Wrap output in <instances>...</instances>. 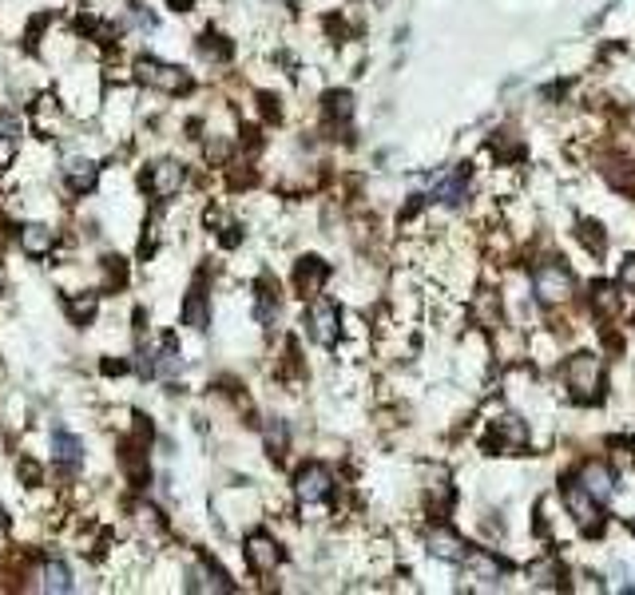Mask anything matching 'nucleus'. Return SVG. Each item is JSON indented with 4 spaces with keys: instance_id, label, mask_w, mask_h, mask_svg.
<instances>
[{
    "instance_id": "1",
    "label": "nucleus",
    "mask_w": 635,
    "mask_h": 595,
    "mask_svg": "<svg viewBox=\"0 0 635 595\" xmlns=\"http://www.w3.org/2000/svg\"><path fill=\"white\" fill-rule=\"evenodd\" d=\"M564 373H568V385L580 401H596L599 389H604V361L596 353H575Z\"/></svg>"
},
{
    "instance_id": "2",
    "label": "nucleus",
    "mask_w": 635,
    "mask_h": 595,
    "mask_svg": "<svg viewBox=\"0 0 635 595\" xmlns=\"http://www.w3.org/2000/svg\"><path fill=\"white\" fill-rule=\"evenodd\" d=\"M135 80L139 83H147V88H159V91H187L191 88V75L183 72V67H175V64H159V60H151V56H139L135 60Z\"/></svg>"
},
{
    "instance_id": "3",
    "label": "nucleus",
    "mask_w": 635,
    "mask_h": 595,
    "mask_svg": "<svg viewBox=\"0 0 635 595\" xmlns=\"http://www.w3.org/2000/svg\"><path fill=\"white\" fill-rule=\"evenodd\" d=\"M532 286H536L540 302L556 305L572 294V274H568V266H560V262H540L536 274H532Z\"/></svg>"
},
{
    "instance_id": "4",
    "label": "nucleus",
    "mask_w": 635,
    "mask_h": 595,
    "mask_svg": "<svg viewBox=\"0 0 635 595\" xmlns=\"http://www.w3.org/2000/svg\"><path fill=\"white\" fill-rule=\"evenodd\" d=\"M564 504H568L575 524H583L588 532H599V500L583 488V480H564Z\"/></svg>"
},
{
    "instance_id": "5",
    "label": "nucleus",
    "mask_w": 635,
    "mask_h": 595,
    "mask_svg": "<svg viewBox=\"0 0 635 595\" xmlns=\"http://www.w3.org/2000/svg\"><path fill=\"white\" fill-rule=\"evenodd\" d=\"M183 183H187V167L175 163V159H159V163L143 175V186H147L155 199H171Z\"/></svg>"
},
{
    "instance_id": "6",
    "label": "nucleus",
    "mask_w": 635,
    "mask_h": 595,
    "mask_svg": "<svg viewBox=\"0 0 635 595\" xmlns=\"http://www.w3.org/2000/svg\"><path fill=\"white\" fill-rule=\"evenodd\" d=\"M329 488H334V476H329L326 464H302L298 476H294V492H298L302 504H318V500H326Z\"/></svg>"
},
{
    "instance_id": "7",
    "label": "nucleus",
    "mask_w": 635,
    "mask_h": 595,
    "mask_svg": "<svg viewBox=\"0 0 635 595\" xmlns=\"http://www.w3.org/2000/svg\"><path fill=\"white\" fill-rule=\"evenodd\" d=\"M247 564L254 567V572H262V575L274 572V567L282 564V548H278L266 532H250L247 536Z\"/></svg>"
},
{
    "instance_id": "8",
    "label": "nucleus",
    "mask_w": 635,
    "mask_h": 595,
    "mask_svg": "<svg viewBox=\"0 0 635 595\" xmlns=\"http://www.w3.org/2000/svg\"><path fill=\"white\" fill-rule=\"evenodd\" d=\"M310 337H314L318 345L337 342V305L326 302V298H318V302L310 305Z\"/></svg>"
},
{
    "instance_id": "9",
    "label": "nucleus",
    "mask_w": 635,
    "mask_h": 595,
    "mask_svg": "<svg viewBox=\"0 0 635 595\" xmlns=\"http://www.w3.org/2000/svg\"><path fill=\"white\" fill-rule=\"evenodd\" d=\"M329 266L321 258H302L298 266H294V286H298L302 298H314L321 290V282H326Z\"/></svg>"
},
{
    "instance_id": "10",
    "label": "nucleus",
    "mask_w": 635,
    "mask_h": 595,
    "mask_svg": "<svg viewBox=\"0 0 635 595\" xmlns=\"http://www.w3.org/2000/svg\"><path fill=\"white\" fill-rule=\"evenodd\" d=\"M64 183L72 186L75 194L96 191V183H99V167L91 163V159H67V163H64Z\"/></svg>"
},
{
    "instance_id": "11",
    "label": "nucleus",
    "mask_w": 635,
    "mask_h": 595,
    "mask_svg": "<svg viewBox=\"0 0 635 595\" xmlns=\"http://www.w3.org/2000/svg\"><path fill=\"white\" fill-rule=\"evenodd\" d=\"M580 480H583V488H588L591 496L599 500V504H604V500H612V492H615V480H612V472H607L604 464H583Z\"/></svg>"
},
{
    "instance_id": "12",
    "label": "nucleus",
    "mask_w": 635,
    "mask_h": 595,
    "mask_svg": "<svg viewBox=\"0 0 635 595\" xmlns=\"http://www.w3.org/2000/svg\"><path fill=\"white\" fill-rule=\"evenodd\" d=\"M52 448H56V461H60L64 472H67V469H80V464H83V445H80V437H72V432L56 429Z\"/></svg>"
},
{
    "instance_id": "13",
    "label": "nucleus",
    "mask_w": 635,
    "mask_h": 595,
    "mask_svg": "<svg viewBox=\"0 0 635 595\" xmlns=\"http://www.w3.org/2000/svg\"><path fill=\"white\" fill-rule=\"evenodd\" d=\"M464 175L469 171H461V167H456V171H441L433 178V194L441 202H448V207H456V202L464 199Z\"/></svg>"
},
{
    "instance_id": "14",
    "label": "nucleus",
    "mask_w": 635,
    "mask_h": 595,
    "mask_svg": "<svg viewBox=\"0 0 635 595\" xmlns=\"http://www.w3.org/2000/svg\"><path fill=\"white\" fill-rule=\"evenodd\" d=\"M52 242H56V231H52V226H40V223L20 226V246L32 254V258L48 254V250H52Z\"/></svg>"
},
{
    "instance_id": "15",
    "label": "nucleus",
    "mask_w": 635,
    "mask_h": 595,
    "mask_svg": "<svg viewBox=\"0 0 635 595\" xmlns=\"http://www.w3.org/2000/svg\"><path fill=\"white\" fill-rule=\"evenodd\" d=\"M194 575H199V583H194L199 591H231V588H234L231 575H226L210 556H202V559H199V572H194Z\"/></svg>"
},
{
    "instance_id": "16",
    "label": "nucleus",
    "mask_w": 635,
    "mask_h": 595,
    "mask_svg": "<svg viewBox=\"0 0 635 595\" xmlns=\"http://www.w3.org/2000/svg\"><path fill=\"white\" fill-rule=\"evenodd\" d=\"M183 321L191 329H207L210 326V310H207V290L202 286H191L187 302H183Z\"/></svg>"
},
{
    "instance_id": "17",
    "label": "nucleus",
    "mask_w": 635,
    "mask_h": 595,
    "mask_svg": "<svg viewBox=\"0 0 635 595\" xmlns=\"http://www.w3.org/2000/svg\"><path fill=\"white\" fill-rule=\"evenodd\" d=\"M429 551H433L437 559H448V564H464V556H469V548H464L453 532H433L429 536Z\"/></svg>"
},
{
    "instance_id": "18",
    "label": "nucleus",
    "mask_w": 635,
    "mask_h": 595,
    "mask_svg": "<svg viewBox=\"0 0 635 595\" xmlns=\"http://www.w3.org/2000/svg\"><path fill=\"white\" fill-rule=\"evenodd\" d=\"M591 310L604 313V318H615V313L623 310V294L615 290V286H607V282H596L591 286Z\"/></svg>"
},
{
    "instance_id": "19",
    "label": "nucleus",
    "mask_w": 635,
    "mask_h": 595,
    "mask_svg": "<svg viewBox=\"0 0 635 595\" xmlns=\"http://www.w3.org/2000/svg\"><path fill=\"white\" fill-rule=\"evenodd\" d=\"M179 369H183L179 345H175V337H163V345L155 350V377H179Z\"/></svg>"
},
{
    "instance_id": "20",
    "label": "nucleus",
    "mask_w": 635,
    "mask_h": 595,
    "mask_svg": "<svg viewBox=\"0 0 635 595\" xmlns=\"http://www.w3.org/2000/svg\"><path fill=\"white\" fill-rule=\"evenodd\" d=\"M464 564H469V572L477 575V580H496V575L504 572V564L496 556H488V551H469Z\"/></svg>"
},
{
    "instance_id": "21",
    "label": "nucleus",
    "mask_w": 635,
    "mask_h": 595,
    "mask_svg": "<svg viewBox=\"0 0 635 595\" xmlns=\"http://www.w3.org/2000/svg\"><path fill=\"white\" fill-rule=\"evenodd\" d=\"M254 318L262 321V326H274L278 318V294L270 282H258V302H254Z\"/></svg>"
},
{
    "instance_id": "22",
    "label": "nucleus",
    "mask_w": 635,
    "mask_h": 595,
    "mask_svg": "<svg viewBox=\"0 0 635 595\" xmlns=\"http://www.w3.org/2000/svg\"><path fill=\"white\" fill-rule=\"evenodd\" d=\"M44 591H52V595L72 591V567L60 564V559H52V564L44 567Z\"/></svg>"
},
{
    "instance_id": "23",
    "label": "nucleus",
    "mask_w": 635,
    "mask_h": 595,
    "mask_svg": "<svg viewBox=\"0 0 635 595\" xmlns=\"http://www.w3.org/2000/svg\"><path fill=\"white\" fill-rule=\"evenodd\" d=\"M528 580L540 583V588H556V580H560V564H556V559H540V564L528 567Z\"/></svg>"
},
{
    "instance_id": "24",
    "label": "nucleus",
    "mask_w": 635,
    "mask_h": 595,
    "mask_svg": "<svg viewBox=\"0 0 635 595\" xmlns=\"http://www.w3.org/2000/svg\"><path fill=\"white\" fill-rule=\"evenodd\" d=\"M326 115L329 119H342V123H345V119L353 115V96H350V91H329V96H326Z\"/></svg>"
},
{
    "instance_id": "25",
    "label": "nucleus",
    "mask_w": 635,
    "mask_h": 595,
    "mask_svg": "<svg viewBox=\"0 0 635 595\" xmlns=\"http://www.w3.org/2000/svg\"><path fill=\"white\" fill-rule=\"evenodd\" d=\"M96 305H99V298H96V294H80V298H72V302H67V313H72V321L88 326L91 313H96Z\"/></svg>"
},
{
    "instance_id": "26",
    "label": "nucleus",
    "mask_w": 635,
    "mask_h": 595,
    "mask_svg": "<svg viewBox=\"0 0 635 595\" xmlns=\"http://www.w3.org/2000/svg\"><path fill=\"white\" fill-rule=\"evenodd\" d=\"M496 432H501L508 445H528V429L520 424V416H501V421H496Z\"/></svg>"
},
{
    "instance_id": "27",
    "label": "nucleus",
    "mask_w": 635,
    "mask_h": 595,
    "mask_svg": "<svg viewBox=\"0 0 635 595\" xmlns=\"http://www.w3.org/2000/svg\"><path fill=\"white\" fill-rule=\"evenodd\" d=\"M266 445H270V456H282L286 453V424L282 421H270L266 424Z\"/></svg>"
},
{
    "instance_id": "28",
    "label": "nucleus",
    "mask_w": 635,
    "mask_h": 595,
    "mask_svg": "<svg viewBox=\"0 0 635 595\" xmlns=\"http://www.w3.org/2000/svg\"><path fill=\"white\" fill-rule=\"evenodd\" d=\"M135 373H139V377H155V350H151V345H139V353H135Z\"/></svg>"
},
{
    "instance_id": "29",
    "label": "nucleus",
    "mask_w": 635,
    "mask_h": 595,
    "mask_svg": "<svg viewBox=\"0 0 635 595\" xmlns=\"http://www.w3.org/2000/svg\"><path fill=\"white\" fill-rule=\"evenodd\" d=\"M580 238H583V246H588V250H596V254H604V231H599L596 223H580Z\"/></svg>"
},
{
    "instance_id": "30",
    "label": "nucleus",
    "mask_w": 635,
    "mask_h": 595,
    "mask_svg": "<svg viewBox=\"0 0 635 595\" xmlns=\"http://www.w3.org/2000/svg\"><path fill=\"white\" fill-rule=\"evenodd\" d=\"M199 48H202L207 56H231V44H223V36H215V32H207Z\"/></svg>"
},
{
    "instance_id": "31",
    "label": "nucleus",
    "mask_w": 635,
    "mask_h": 595,
    "mask_svg": "<svg viewBox=\"0 0 635 595\" xmlns=\"http://www.w3.org/2000/svg\"><path fill=\"white\" fill-rule=\"evenodd\" d=\"M620 282L628 286V290H635V254H631V258H623V262H620Z\"/></svg>"
},
{
    "instance_id": "32",
    "label": "nucleus",
    "mask_w": 635,
    "mask_h": 595,
    "mask_svg": "<svg viewBox=\"0 0 635 595\" xmlns=\"http://www.w3.org/2000/svg\"><path fill=\"white\" fill-rule=\"evenodd\" d=\"M131 20L139 24V28H155V16H151L143 4H131Z\"/></svg>"
},
{
    "instance_id": "33",
    "label": "nucleus",
    "mask_w": 635,
    "mask_h": 595,
    "mask_svg": "<svg viewBox=\"0 0 635 595\" xmlns=\"http://www.w3.org/2000/svg\"><path fill=\"white\" fill-rule=\"evenodd\" d=\"M16 131H20V123H16V115H0V139H12Z\"/></svg>"
},
{
    "instance_id": "34",
    "label": "nucleus",
    "mask_w": 635,
    "mask_h": 595,
    "mask_svg": "<svg viewBox=\"0 0 635 595\" xmlns=\"http://www.w3.org/2000/svg\"><path fill=\"white\" fill-rule=\"evenodd\" d=\"M234 242H239V226H226V231H223V246H234Z\"/></svg>"
},
{
    "instance_id": "35",
    "label": "nucleus",
    "mask_w": 635,
    "mask_h": 595,
    "mask_svg": "<svg viewBox=\"0 0 635 595\" xmlns=\"http://www.w3.org/2000/svg\"><path fill=\"white\" fill-rule=\"evenodd\" d=\"M104 369H107V373H123L127 365H123V361H104Z\"/></svg>"
},
{
    "instance_id": "36",
    "label": "nucleus",
    "mask_w": 635,
    "mask_h": 595,
    "mask_svg": "<svg viewBox=\"0 0 635 595\" xmlns=\"http://www.w3.org/2000/svg\"><path fill=\"white\" fill-rule=\"evenodd\" d=\"M171 4H175V12H187V4H191V0H171Z\"/></svg>"
},
{
    "instance_id": "37",
    "label": "nucleus",
    "mask_w": 635,
    "mask_h": 595,
    "mask_svg": "<svg viewBox=\"0 0 635 595\" xmlns=\"http://www.w3.org/2000/svg\"><path fill=\"white\" fill-rule=\"evenodd\" d=\"M628 528H631V532H635V520H628Z\"/></svg>"
}]
</instances>
